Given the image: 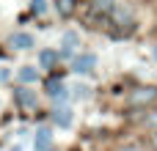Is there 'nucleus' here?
Instances as JSON below:
<instances>
[{"label": "nucleus", "mask_w": 157, "mask_h": 151, "mask_svg": "<svg viewBox=\"0 0 157 151\" xmlns=\"http://www.w3.org/2000/svg\"><path fill=\"white\" fill-rule=\"evenodd\" d=\"M52 121H55L58 127H69V124H72V113H69L66 107H55V110H52Z\"/></svg>", "instance_id": "obj_8"}, {"label": "nucleus", "mask_w": 157, "mask_h": 151, "mask_svg": "<svg viewBox=\"0 0 157 151\" xmlns=\"http://www.w3.org/2000/svg\"><path fill=\"white\" fill-rule=\"evenodd\" d=\"M149 124H152V127H157V116H152V118H149Z\"/></svg>", "instance_id": "obj_16"}, {"label": "nucleus", "mask_w": 157, "mask_h": 151, "mask_svg": "<svg viewBox=\"0 0 157 151\" xmlns=\"http://www.w3.org/2000/svg\"><path fill=\"white\" fill-rule=\"evenodd\" d=\"M72 8H75V3H72V0H58V14H61V17H69V14H72Z\"/></svg>", "instance_id": "obj_12"}, {"label": "nucleus", "mask_w": 157, "mask_h": 151, "mask_svg": "<svg viewBox=\"0 0 157 151\" xmlns=\"http://www.w3.org/2000/svg\"><path fill=\"white\" fill-rule=\"evenodd\" d=\"M47 8V0H33V14H44Z\"/></svg>", "instance_id": "obj_14"}, {"label": "nucleus", "mask_w": 157, "mask_h": 151, "mask_svg": "<svg viewBox=\"0 0 157 151\" xmlns=\"http://www.w3.org/2000/svg\"><path fill=\"white\" fill-rule=\"evenodd\" d=\"M8 47H14V50H30L33 47V39L28 33H11L8 36Z\"/></svg>", "instance_id": "obj_3"}, {"label": "nucleus", "mask_w": 157, "mask_h": 151, "mask_svg": "<svg viewBox=\"0 0 157 151\" xmlns=\"http://www.w3.org/2000/svg\"><path fill=\"white\" fill-rule=\"evenodd\" d=\"M121 151H144V149H138V146H127V149H121Z\"/></svg>", "instance_id": "obj_15"}, {"label": "nucleus", "mask_w": 157, "mask_h": 151, "mask_svg": "<svg viewBox=\"0 0 157 151\" xmlns=\"http://www.w3.org/2000/svg\"><path fill=\"white\" fill-rule=\"evenodd\" d=\"M19 80H22V83H36V80H39V74H36L33 69H28V66H25V69H19Z\"/></svg>", "instance_id": "obj_10"}, {"label": "nucleus", "mask_w": 157, "mask_h": 151, "mask_svg": "<svg viewBox=\"0 0 157 151\" xmlns=\"http://www.w3.org/2000/svg\"><path fill=\"white\" fill-rule=\"evenodd\" d=\"M77 44H80V36H77L75 30H69V33H63V55H72Z\"/></svg>", "instance_id": "obj_7"}, {"label": "nucleus", "mask_w": 157, "mask_h": 151, "mask_svg": "<svg viewBox=\"0 0 157 151\" xmlns=\"http://www.w3.org/2000/svg\"><path fill=\"white\" fill-rule=\"evenodd\" d=\"M72 91H75V99H86V96H88V88H86V85H80V83H77V85H72Z\"/></svg>", "instance_id": "obj_13"}, {"label": "nucleus", "mask_w": 157, "mask_h": 151, "mask_svg": "<svg viewBox=\"0 0 157 151\" xmlns=\"http://www.w3.org/2000/svg\"><path fill=\"white\" fill-rule=\"evenodd\" d=\"M94 11H113V0H91Z\"/></svg>", "instance_id": "obj_11"}, {"label": "nucleus", "mask_w": 157, "mask_h": 151, "mask_svg": "<svg viewBox=\"0 0 157 151\" xmlns=\"http://www.w3.org/2000/svg\"><path fill=\"white\" fill-rule=\"evenodd\" d=\"M152 146H155V149H157V132H155V135H152Z\"/></svg>", "instance_id": "obj_17"}, {"label": "nucleus", "mask_w": 157, "mask_h": 151, "mask_svg": "<svg viewBox=\"0 0 157 151\" xmlns=\"http://www.w3.org/2000/svg\"><path fill=\"white\" fill-rule=\"evenodd\" d=\"M50 143H52V132H50L47 127H41V129L36 132L33 146H36V151H47V149H50Z\"/></svg>", "instance_id": "obj_4"}, {"label": "nucleus", "mask_w": 157, "mask_h": 151, "mask_svg": "<svg viewBox=\"0 0 157 151\" xmlns=\"http://www.w3.org/2000/svg\"><path fill=\"white\" fill-rule=\"evenodd\" d=\"M17 102H19L22 107H30V110L39 105V99H36L33 91H28V88H19V91H17Z\"/></svg>", "instance_id": "obj_5"}, {"label": "nucleus", "mask_w": 157, "mask_h": 151, "mask_svg": "<svg viewBox=\"0 0 157 151\" xmlns=\"http://www.w3.org/2000/svg\"><path fill=\"white\" fill-rule=\"evenodd\" d=\"M155 55H157V47H155Z\"/></svg>", "instance_id": "obj_18"}, {"label": "nucleus", "mask_w": 157, "mask_h": 151, "mask_svg": "<svg viewBox=\"0 0 157 151\" xmlns=\"http://www.w3.org/2000/svg\"><path fill=\"white\" fill-rule=\"evenodd\" d=\"M47 94H50L52 99H58V102L69 96V94H66V88H63V85H61L58 80H47Z\"/></svg>", "instance_id": "obj_6"}, {"label": "nucleus", "mask_w": 157, "mask_h": 151, "mask_svg": "<svg viewBox=\"0 0 157 151\" xmlns=\"http://www.w3.org/2000/svg\"><path fill=\"white\" fill-rule=\"evenodd\" d=\"M55 61H58V55H55L52 50H44V52L39 55V63H41L44 69H52V66H55Z\"/></svg>", "instance_id": "obj_9"}, {"label": "nucleus", "mask_w": 157, "mask_h": 151, "mask_svg": "<svg viewBox=\"0 0 157 151\" xmlns=\"http://www.w3.org/2000/svg\"><path fill=\"white\" fill-rule=\"evenodd\" d=\"M157 102V88L155 85H141L130 94V105L132 107H149Z\"/></svg>", "instance_id": "obj_1"}, {"label": "nucleus", "mask_w": 157, "mask_h": 151, "mask_svg": "<svg viewBox=\"0 0 157 151\" xmlns=\"http://www.w3.org/2000/svg\"><path fill=\"white\" fill-rule=\"evenodd\" d=\"M94 63H97V58H94L91 52H86V55H77V58H72V72H77V74H86V72H91V69H94Z\"/></svg>", "instance_id": "obj_2"}]
</instances>
